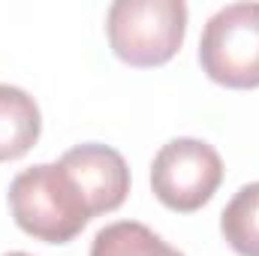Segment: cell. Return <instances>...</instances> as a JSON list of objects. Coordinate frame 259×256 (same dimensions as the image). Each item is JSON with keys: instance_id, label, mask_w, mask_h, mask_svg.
<instances>
[{"instance_id": "6da1fadb", "label": "cell", "mask_w": 259, "mask_h": 256, "mask_svg": "<svg viewBox=\"0 0 259 256\" xmlns=\"http://www.w3.org/2000/svg\"><path fill=\"white\" fill-rule=\"evenodd\" d=\"M9 211L21 232L46 244L72 241L91 220V208L61 163H39L9 184Z\"/></svg>"}, {"instance_id": "7a4b0ae2", "label": "cell", "mask_w": 259, "mask_h": 256, "mask_svg": "<svg viewBox=\"0 0 259 256\" xmlns=\"http://www.w3.org/2000/svg\"><path fill=\"white\" fill-rule=\"evenodd\" d=\"M109 46L118 61L130 66L169 64L187 33L184 0H118L106 18Z\"/></svg>"}, {"instance_id": "3957f363", "label": "cell", "mask_w": 259, "mask_h": 256, "mask_svg": "<svg viewBox=\"0 0 259 256\" xmlns=\"http://www.w3.org/2000/svg\"><path fill=\"white\" fill-rule=\"evenodd\" d=\"M199 64L223 88H259V3H229L208 18Z\"/></svg>"}, {"instance_id": "277c9868", "label": "cell", "mask_w": 259, "mask_h": 256, "mask_svg": "<svg viewBox=\"0 0 259 256\" xmlns=\"http://www.w3.org/2000/svg\"><path fill=\"white\" fill-rule=\"evenodd\" d=\"M223 181L220 154L202 139H172L151 163L154 196L181 214L199 211Z\"/></svg>"}, {"instance_id": "5b68a950", "label": "cell", "mask_w": 259, "mask_h": 256, "mask_svg": "<svg viewBox=\"0 0 259 256\" xmlns=\"http://www.w3.org/2000/svg\"><path fill=\"white\" fill-rule=\"evenodd\" d=\"M61 166L75 181L78 193L84 196L91 217L118 211L124 205L130 193V169L127 160L115 148L100 145V142L75 145L61 157Z\"/></svg>"}, {"instance_id": "8992f818", "label": "cell", "mask_w": 259, "mask_h": 256, "mask_svg": "<svg viewBox=\"0 0 259 256\" xmlns=\"http://www.w3.org/2000/svg\"><path fill=\"white\" fill-rule=\"evenodd\" d=\"M42 130L39 106L36 100L15 88V84H0V163L24 157Z\"/></svg>"}, {"instance_id": "52a82bcc", "label": "cell", "mask_w": 259, "mask_h": 256, "mask_svg": "<svg viewBox=\"0 0 259 256\" xmlns=\"http://www.w3.org/2000/svg\"><path fill=\"white\" fill-rule=\"evenodd\" d=\"M91 256H184L181 250L169 247L157 232H151L145 223L118 220L97 232Z\"/></svg>"}, {"instance_id": "ba28073f", "label": "cell", "mask_w": 259, "mask_h": 256, "mask_svg": "<svg viewBox=\"0 0 259 256\" xmlns=\"http://www.w3.org/2000/svg\"><path fill=\"white\" fill-rule=\"evenodd\" d=\"M220 232L238 256H259V181L244 184L220 214Z\"/></svg>"}, {"instance_id": "9c48e42d", "label": "cell", "mask_w": 259, "mask_h": 256, "mask_svg": "<svg viewBox=\"0 0 259 256\" xmlns=\"http://www.w3.org/2000/svg\"><path fill=\"white\" fill-rule=\"evenodd\" d=\"M3 256H30V253H21V250H12V253H3Z\"/></svg>"}]
</instances>
